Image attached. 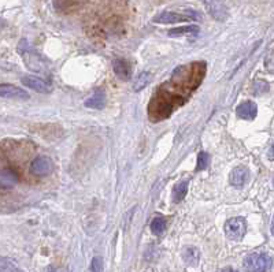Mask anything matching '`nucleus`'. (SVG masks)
I'll return each mask as SVG.
<instances>
[{
  "label": "nucleus",
  "mask_w": 274,
  "mask_h": 272,
  "mask_svg": "<svg viewBox=\"0 0 274 272\" xmlns=\"http://www.w3.org/2000/svg\"><path fill=\"white\" fill-rule=\"evenodd\" d=\"M243 264L250 271H269L273 267V258L267 253H251L245 256Z\"/></svg>",
  "instance_id": "f257e3e1"
},
{
  "label": "nucleus",
  "mask_w": 274,
  "mask_h": 272,
  "mask_svg": "<svg viewBox=\"0 0 274 272\" xmlns=\"http://www.w3.org/2000/svg\"><path fill=\"white\" fill-rule=\"evenodd\" d=\"M224 230H225V235L228 239H230V241H241L245 235V231H247L245 219L241 218V216L229 219L225 223Z\"/></svg>",
  "instance_id": "f03ea898"
},
{
  "label": "nucleus",
  "mask_w": 274,
  "mask_h": 272,
  "mask_svg": "<svg viewBox=\"0 0 274 272\" xmlns=\"http://www.w3.org/2000/svg\"><path fill=\"white\" fill-rule=\"evenodd\" d=\"M54 170V161L48 156H39L30 164V174L34 176H47Z\"/></svg>",
  "instance_id": "7ed1b4c3"
},
{
  "label": "nucleus",
  "mask_w": 274,
  "mask_h": 272,
  "mask_svg": "<svg viewBox=\"0 0 274 272\" xmlns=\"http://www.w3.org/2000/svg\"><path fill=\"white\" fill-rule=\"evenodd\" d=\"M200 2L214 20L222 22L228 18V10L222 0H200Z\"/></svg>",
  "instance_id": "20e7f679"
},
{
  "label": "nucleus",
  "mask_w": 274,
  "mask_h": 272,
  "mask_svg": "<svg viewBox=\"0 0 274 272\" xmlns=\"http://www.w3.org/2000/svg\"><path fill=\"white\" fill-rule=\"evenodd\" d=\"M0 98L14 99V100H28L30 96L25 89H21V87L11 85V83H2L0 85Z\"/></svg>",
  "instance_id": "39448f33"
},
{
  "label": "nucleus",
  "mask_w": 274,
  "mask_h": 272,
  "mask_svg": "<svg viewBox=\"0 0 274 272\" xmlns=\"http://www.w3.org/2000/svg\"><path fill=\"white\" fill-rule=\"evenodd\" d=\"M22 83L25 86L33 89L39 93H51L52 92V85L47 82L45 79L39 77H24L22 78Z\"/></svg>",
  "instance_id": "423d86ee"
},
{
  "label": "nucleus",
  "mask_w": 274,
  "mask_h": 272,
  "mask_svg": "<svg viewBox=\"0 0 274 272\" xmlns=\"http://www.w3.org/2000/svg\"><path fill=\"white\" fill-rule=\"evenodd\" d=\"M248 179H250V170L247 167H243V165H239V167L233 168L229 175L230 185L235 186V188L244 186Z\"/></svg>",
  "instance_id": "0eeeda50"
},
{
  "label": "nucleus",
  "mask_w": 274,
  "mask_h": 272,
  "mask_svg": "<svg viewBox=\"0 0 274 272\" xmlns=\"http://www.w3.org/2000/svg\"><path fill=\"white\" fill-rule=\"evenodd\" d=\"M188 21H191V18L185 13L180 14V13H171V11L161 13L154 18V22L157 24H178V22H188Z\"/></svg>",
  "instance_id": "6e6552de"
},
{
  "label": "nucleus",
  "mask_w": 274,
  "mask_h": 272,
  "mask_svg": "<svg viewBox=\"0 0 274 272\" xmlns=\"http://www.w3.org/2000/svg\"><path fill=\"white\" fill-rule=\"evenodd\" d=\"M236 112H237V117L243 121H254L258 114V107L254 102H244L237 107Z\"/></svg>",
  "instance_id": "1a4fd4ad"
},
{
  "label": "nucleus",
  "mask_w": 274,
  "mask_h": 272,
  "mask_svg": "<svg viewBox=\"0 0 274 272\" xmlns=\"http://www.w3.org/2000/svg\"><path fill=\"white\" fill-rule=\"evenodd\" d=\"M114 73L119 79L122 81H127L130 75H132V68H130V64L125 59H115L113 63Z\"/></svg>",
  "instance_id": "9d476101"
},
{
  "label": "nucleus",
  "mask_w": 274,
  "mask_h": 272,
  "mask_svg": "<svg viewBox=\"0 0 274 272\" xmlns=\"http://www.w3.org/2000/svg\"><path fill=\"white\" fill-rule=\"evenodd\" d=\"M18 184V175L11 168L0 170V188L2 189H11Z\"/></svg>",
  "instance_id": "9b49d317"
},
{
  "label": "nucleus",
  "mask_w": 274,
  "mask_h": 272,
  "mask_svg": "<svg viewBox=\"0 0 274 272\" xmlns=\"http://www.w3.org/2000/svg\"><path fill=\"white\" fill-rule=\"evenodd\" d=\"M104 106H106V93H104V90H98L92 98H89L85 102V107L93 108V110H103Z\"/></svg>",
  "instance_id": "f8f14e48"
},
{
  "label": "nucleus",
  "mask_w": 274,
  "mask_h": 272,
  "mask_svg": "<svg viewBox=\"0 0 274 272\" xmlns=\"http://www.w3.org/2000/svg\"><path fill=\"white\" fill-rule=\"evenodd\" d=\"M199 257H200L199 250L196 248H193V246H186V248L182 250V260H184L188 265H191V267L197 265Z\"/></svg>",
  "instance_id": "ddd939ff"
},
{
  "label": "nucleus",
  "mask_w": 274,
  "mask_h": 272,
  "mask_svg": "<svg viewBox=\"0 0 274 272\" xmlns=\"http://www.w3.org/2000/svg\"><path fill=\"white\" fill-rule=\"evenodd\" d=\"M199 33V26L196 25H186V26H180L176 29L169 30L170 37H180V36H189V34Z\"/></svg>",
  "instance_id": "4468645a"
},
{
  "label": "nucleus",
  "mask_w": 274,
  "mask_h": 272,
  "mask_svg": "<svg viewBox=\"0 0 274 272\" xmlns=\"http://www.w3.org/2000/svg\"><path fill=\"white\" fill-rule=\"evenodd\" d=\"M186 193H188V180H182L180 184H177L174 190H173L174 203H181L182 200L185 199Z\"/></svg>",
  "instance_id": "2eb2a0df"
},
{
  "label": "nucleus",
  "mask_w": 274,
  "mask_h": 272,
  "mask_svg": "<svg viewBox=\"0 0 274 272\" xmlns=\"http://www.w3.org/2000/svg\"><path fill=\"white\" fill-rule=\"evenodd\" d=\"M150 82H151V74L147 73V71L142 73L139 77H137L134 83H133V89H134V92H140V90H143V89H146Z\"/></svg>",
  "instance_id": "dca6fc26"
},
{
  "label": "nucleus",
  "mask_w": 274,
  "mask_h": 272,
  "mask_svg": "<svg viewBox=\"0 0 274 272\" xmlns=\"http://www.w3.org/2000/svg\"><path fill=\"white\" fill-rule=\"evenodd\" d=\"M20 271V267L17 265V261L13 258L2 257L0 258V272H15Z\"/></svg>",
  "instance_id": "f3484780"
},
{
  "label": "nucleus",
  "mask_w": 274,
  "mask_h": 272,
  "mask_svg": "<svg viewBox=\"0 0 274 272\" xmlns=\"http://www.w3.org/2000/svg\"><path fill=\"white\" fill-rule=\"evenodd\" d=\"M166 230V219L155 218L151 222V231L155 235H162V233Z\"/></svg>",
  "instance_id": "a211bd4d"
},
{
  "label": "nucleus",
  "mask_w": 274,
  "mask_h": 272,
  "mask_svg": "<svg viewBox=\"0 0 274 272\" xmlns=\"http://www.w3.org/2000/svg\"><path fill=\"white\" fill-rule=\"evenodd\" d=\"M209 163H210V156H209V153L200 152V153L197 155V167H196V170L197 171L206 170V168L209 167Z\"/></svg>",
  "instance_id": "6ab92c4d"
},
{
  "label": "nucleus",
  "mask_w": 274,
  "mask_h": 272,
  "mask_svg": "<svg viewBox=\"0 0 274 272\" xmlns=\"http://www.w3.org/2000/svg\"><path fill=\"white\" fill-rule=\"evenodd\" d=\"M267 92H269V83L266 82V81L259 79V81H256L254 83V95L259 96V95H263V93Z\"/></svg>",
  "instance_id": "aec40b11"
},
{
  "label": "nucleus",
  "mask_w": 274,
  "mask_h": 272,
  "mask_svg": "<svg viewBox=\"0 0 274 272\" xmlns=\"http://www.w3.org/2000/svg\"><path fill=\"white\" fill-rule=\"evenodd\" d=\"M103 269V260L102 257H95L92 260L91 271H102Z\"/></svg>",
  "instance_id": "412c9836"
},
{
  "label": "nucleus",
  "mask_w": 274,
  "mask_h": 272,
  "mask_svg": "<svg viewBox=\"0 0 274 272\" xmlns=\"http://www.w3.org/2000/svg\"><path fill=\"white\" fill-rule=\"evenodd\" d=\"M271 234H273V237H274V215H273V220H271Z\"/></svg>",
  "instance_id": "4be33fe9"
},
{
  "label": "nucleus",
  "mask_w": 274,
  "mask_h": 272,
  "mask_svg": "<svg viewBox=\"0 0 274 272\" xmlns=\"http://www.w3.org/2000/svg\"><path fill=\"white\" fill-rule=\"evenodd\" d=\"M271 151H273V153H274V145H273V148H271Z\"/></svg>",
  "instance_id": "5701e85b"
},
{
  "label": "nucleus",
  "mask_w": 274,
  "mask_h": 272,
  "mask_svg": "<svg viewBox=\"0 0 274 272\" xmlns=\"http://www.w3.org/2000/svg\"><path fill=\"white\" fill-rule=\"evenodd\" d=\"M273 184H274V180H273Z\"/></svg>",
  "instance_id": "b1692460"
}]
</instances>
